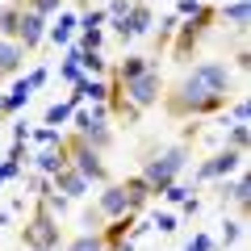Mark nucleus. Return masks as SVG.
<instances>
[{
  "instance_id": "nucleus-1",
  "label": "nucleus",
  "mask_w": 251,
  "mask_h": 251,
  "mask_svg": "<svg viewBox=\"0 0 251 251\" xmlns=\"http://www.w3.org/2000/svg\"><path fill=\"white\" fill-rule=\"evenodd\" d=\"M234 100V75L226 63L205 59L193 63L176 84H163L159 109L172 122H197V117H214Z\"/></svg>"
},
{
  "instance_id": "nucleus-2",
  "label": "nucleus",
  "mask_w": 251,
  "mask_h": 251,
  "mask_svg": "<svg viewBox=\"0 0 251 251\" xmlns=\"http://www.w3.org/2000/svg\"><path fill=\"white\" fill-rule=\"evenodd\" d=\"M214 21H218V4H205V0H201L188 17L176 21V34H172L168 54H172L176 63H193V54H197V46L205 42V34H209V25H214Z\"/></svg>"
},
{
  "instance_id": "nucleus-3",
  "label": "nucleus",
  "mask_w": 251,
  "mask_h": 251,
  "mask_svg": "<svg viewBox=\"0 0 251 251\" xmlns=\"http://www.w3.org/2000/svg\"><path fill=\"white\" fill-rule=\"evenodd\" d=\"M188 155H193V147H188V143H172V147H163L159 155L143 159V172H138V176L147 180L151 197H159V193H163L168 184H176V180H180V172H184Z\"/></svg>"
},
{
  "instance_id": "nucleus-4",
  "label": "nucleus",
  "mask_w": 251,
  "mask_h": 251,
  "mask_svg": "<svg viewBox=\"0 0 251 251\" xmlns=\"http://www.w3.org/2000/svg\"><path fill=\"white\" fill-rule=\"evenodd\" d=\"M59 243H63L59 218H54L42 201H34V214H29V222L21 226V247H29V251H59Z\"/></svg>"
},
{
  "instance_id": "nucleus-5",
  "label": "nucleus",
  "mask_w": 251,
  "mask_h": 251,
  "mask_svg": "<svg viewBox=\"0 0 251 251\" xmlns=\"http://www.w3.org/2000/svg\"><path fill=\"white\" fill-rule=\"evenodd\" d=\"M63 147H67V163H72L88 184H109V163H105V155H100L97 147H88L75 130L63 134Z\"/></svg>"
},
{
  "instance_id": "nucleus-6",
  "label": "nucleus",
  "mask_w": 251,
  "mask_h": 251,
  "mask_svg": "<svg viewBox=\"0 0 251 251\" xmlns=\"http://www.w3.org/2000/svg\"><path fill=\"white\" fill-rule=\"evenodd\" d=\"M122 88H126V100L138 109V113H147V109H155L159 105V97H163V75H159V67H147V72H138L134 80H122Z\"/></svg>"
},
{
  "instance_id": "nucleus-7",
  "label": "nucleus",
  "mask_w": 251,
  "mask_h": 251,
  "mask_svg": "<svg viewBox=\"0 0 251 251\" xmlns=\"http://www.w3.org/2000/svg\"><path fill=\"white\" fill-rule=\"evenodd\" d=\"M72 130L84 138L88 147H97L100 155L113 151V130H109V122H97V117H88V109H72Z\"/></svg>"
},
{
  "instance_id": "nucleus-8",
  "label": "nucleus",
  "mask_w": 251,
  "mask_h": 251,
  "mask_svg": "<svg viewBox=\"0 0 251 251\" xmlns=\"http://www.w3.org/2000/svg\"><path fill=\"white\" fill-rule=\"evenodd\" d=\"M151 25H155V13H151V4H147V0H130L126 17H122V21H113V34L122 38V42H134V38L151 34Z\"/></svg>"
},
{
  "instance_id": "nucleus-9",
  "label": "nucleus",
  "mask_w": 251,
  "mask_h": 251,
  "mask_svg": "<svg viewBox=\"0 0 251 251\" xmlns=\"http://www.w3.org/2000/svg\"><path fill=\"white\" fill-rule=\"evenodd\" d=\"M243 159H247L243 151H230V147H222L218 155H209V159L197 168V180H230L234 172H243Z\"/></svg>"
},
{
  "instance_id": "nucleus-10",
  "label": "nucleus",
  "mask_w": 251,
  "mask_h": 251,
  "mask_svg": "<svg viewBox=\"0 0 251 251\" xmlns=\"http://www.w3.org/2000/svg\"><path fill=\"white\" fill-rule=\"evenodd\" d=\"M46 180H50V188H54V193H63L67 201H84V197H88V188H92L88 180H84L80 172L72 168V163H63V168H54V172H50Z\"/></svg>"
},
{
  "instance_id": "nucleus-11",
  "label": "nucleus",
  "mask_w": 251,
  "mask_h": 251,
  "mask_svg": "<svg viewBox=\"0 0 251 251\" xmlns=\"http://www.w3.org/2000/svg\"><path fill=\"white\" fill-rule=\"evenodd\" d=\"M17 42H21V50H25V54H34L38 46L46 42V17H38V13L21 9V21H17Z\"/></svg>"
},
{
  "instance_id": "nucleus-12",
  "label": "nucleus",
  "mask_w": 251,
  "mask_h": 251,
  "mask_svg": "<svg viewBox=\"0 0 251 251\" xmlns=\"http://www.w3.org/2000/svg\"><path fill=\"white\" fill-rule=\"evenodd\" d=\"M97 209H100L105 218H122V214H130V205H126V188H122V180H109V184H100Z\"/></svg>"
},
{
  "instance_id": "nucleus-13",
  "label": "nucleus",
  "mask_w": 251,
  "mask_h": 251,
  "mask_svg": "<svg viewBox=\"0 0 251 251\" xmlns=\"http://www.w3.org/2000/svg\"><path fill=\"white\" fill-rule=\"evenodd\" d=\"M122 188H126V205H130V214H143L147 205H151V188H147V180L138 176H126L122 180Z\"/></svg>"
},
{
  "instance_id": "nucleus-14",
  "label": "nucleus",
  "mask_w": 251,
  "mask_h": 251,
  "mask_svg": "<svg viewBox=\"0 0 251 251\" xmlns=\"http://www.w3.org/2000/svg\"><path fill=\"white\" fill-rule=\"evenodd\" d=\"M21 67H25V50H21V42H13V38H0V72L9 75V80H17Z\"/></svg>"
},
{
  "instance_id": "nucleus-15",
  "label": "nucleus",
  "mask_w": 251,
  "mask_h": 251,
  "mask_svg": "<svg viewBox=\"0 0 251 251\" xmlns=\"http://www.w3.org/2000/svg\"><path fill=\"white\" fill-rule=\"evenodd\" d=\"M218 21H226V25H230L234 34H247L251 4H247V0H230V4H222V9H218Z\"/></svg>"
},
{
  "instance_id": "nucleus-16",
  "label": "nucleus",
  "mask_w": 251,
  "mask_h": 251,
  "mask_svg": "<svg viewBox=\"0 0 251 251\" xmlns=\"http://www.w3.org/2000/svg\"><path fill=\"white\" fill-rule=\"evenodd\" d=\"M54 17H59V25H46V38H50L54 46H67L75 38V29H80V17H75V13H54Z\"/></svg>"
},
{
  "instance_id": "nucleus-17",
  "label": "nucleus",
  "mask_w": 251,
  "mask_h": 251,
  "mask_svg": "<svg viewBox=\"0 0 251 251\" xmlns=\"http://www.w3.org/2000/svg\"><path fill=\"white\" fill-rule=\"evenodd\" d=\"M63 163H67V147H63V138H59V143H50V147H42V151H38L34 168H38V176H50V172L63 168Z\"/></svg>"
},
{
  "instance_id": "nucleus-18",
  "label": "nucleus",
  "mask_w": 251,
  "mask_h": 251,
  "mask_svg": "<svg viewBox=\"0 0 251 251\" xmlns=\"http://www.w3.org/2000/svg\"><path fill=\"white\" fill-rule=\"evenodd\" d=\"M29 97H34L29 80H17V84H13V92H9V97H0V113H4V117H13V113H17V109L25 105Z\"/></svg>"
},
{
  "instance_id": "nucleus-19",
  "label": "nucleus",
  "mask_w": 251,
  "mask_h": 251,
  "mask_svg": "<svg viewBox=\"0 0 251 251\" xmlns=\"http://www.w3.org/2000/svg\"><path fill=\"white\" fill-rule=\"evenodd\" d=\"M147 67H151V59H147V54H126L122 63H113V72H109V75H117V80H134V75L147 72Z\"/></svg>"
},
{
  "instance_id": "nucleus-20",
  "label": "nucleus",
  "mask_w": 251,
  "mask_h": 251,
  "mask_svg": "<svg viewBox=\"0 0 251 251\" xmlns=\"http://www.w3.org/2000/svg\"><path fill=\"white\" fill-rule=\"evenodd\" d=\"M9 4H17V9H29V13H38V17H46V21H50L54 13L67 9V0H9Z\"/></svg>"
},
{
  "instance_id": "nucleus-21",
  "label": "nucleus",
  "mask_w": 251,
  "mask_h": 251,
  "mask_svg": "<svg viewBox=\"0 0 251 251\" xmlns=\"http://www.w3.org/2000/svg\"><path fill=\"white\" fill-rule=\"evenodd\" d=\"M17 21H21V9L4 0V4H0V38H13V42H17Z\"/></svg>"
},
{
  "instance_id": "nucleus-22",
  "label": "nucleus",
  "mask_w": 251,
  "mask_h": 251,
  "mask_svg": "<svg viewBox=\"0 0 251 251\" xmlns=\"http://www.w3.org/2000/svg\"><path fill=\"white\" fill-rule=\"evenodd\" d=\"M63 251H105V239H100V230H84V234H75Z\"/></svg>"
},
{
  "instance_id": "nucleus-23",
  "label": "nucleus",
  "mask_w": 251,
  "mask_h": 251,
  "mask_svg": "<svg viewBox=\"0 0 251 251\" xmlns=\"http://www.w3.org/2000/svg\"><path fill=\"white\" fill-rule=\"evenodd\" d=\"M247 138H251L247 126H230V134H226V147H230V151H243V155H247Z\"/></svg>"
},
{
  "instance_id": "nucleus-24",
  "label": "nucleus",
  "mask_w": 251,
  "mask_h": 251,
  "mask_svg": "<svg viewBox=\"0 0 251 251\" xmlns=\"http://www.w3.org/2000/svg\"><path fill=\"white\" fill-rule=\"evenodd\" d=\"M59 75H63V80H67V84L84 80V72H80V63H75V50H72V54H67V59L59 63Z\"/></svg>"
},
{
  "instance_id": "nucleus-25",
  "label": "nucleus",
  "mask_w": 251,
  "mask_h": 251,
  "mask_svg": "<svg viewBox=\"0 0 251 251\" xmlns=\"http://www.w3.org/2000/svg\"><path fill=\"white\" fill-rule=\"evenodd\" d=\"M80 34V50H100V42H105V29H75Z\"/></svg>"
},
{
  "instance_id": "nucleus-26",
  "label": "nucleus",
  "mask_w": 251,
  "mask_h": 251,
  "mask_svg": "<svg viewBox=\"0 0 251 251\" xmlns=\"http://www.w3.org/2000/svg\"><path fill=\"white\" fill-rule=\"evenodd\" d=\"M84 226H88V230H105V222H109V218L105 214H100V209H97V201H92V205H84Z\"/></svg>"
},
{
  "instance_id": "nucleus-27",
  "label": "nucleus",
  "mask_w": 251,
  "mask_h": 251,
  "mask_svg": "<svg viewBox=\"0 0 251 251\" xmlns=\"http://www.w3.org/2000/svg\"><path fill=\"white\" fill-rule=\"evenodd\" d=\"M226 109H230L234 126H247V117H251V105H247V97H234V100H230Z\"/></svg>"
},
{
  "instance_id": "nucleus-28",
  "label": "nucleus",
  "mask_w": 251,
  "mask_h": 251,
  "mask_svg": "<svg viewBox=\"0 0 251 251\" xmlns=\"http://www.w3.org/2000/svg\"><path fill=\"white\" fill-rule=\"evenodd\" d=\"M67 117H72V105H67V100H63V105H50V109H46V126H63Z\"/></svg>"
},
{
  "instance_id": "nucleus-29",
  "label": "nucleus",
  "mask_w": 251,
  "mask_h": 251,
  "mask_svg": "<svg viewBox=\"0 0 251 251\" xmlns=\"http://www.w3.org/2000/svg\"><path fill=\"white\" fill-rule=\"evenodd\" d=\"M239 234H243V222H222V243H226V247H230Z\"/></svg>"
},
{
  "instance_id": "nucleus-30",
  "label": "nucleus",
  "mask_w": 251,
  "mask_h": 251,
  "mask_svg": "<svg viewBox=\"0 0 251 251\" xmlns=\"http://www.w3.org/2000/svg\"><path fill=\"white\" fill-rule=\"evenodd\" d=\"M25 80H29V88H42V84L50 80V72H46V67H34V72H29Z\"/></svg>"
},
{
  "instance_id": "nucleus-31",
  "label": "nucleus",
  "mask_w": 251,
  "mask_h": 251,
  "mask_svg": "<svg viewBox=\"0 0 251 251\" xmlns=\"http://www.w3.org/2000/svg\"><path fill=\"white\" fill-rule=\"evenodd\" d=\"M188 251H214V239L209 234H197V239L188 243Z\"/></svg>"
},
{
  "instance_id": "nucleus-32",
  "label": "nucleus",
  "mask_w": 251,
  "mask_h": 251,
  "mask_svg": "<svg viewBox=\"0 0 251 251\" xmlns=\"http://www.w3.org/2000/svg\"><path fill=\"white\" fill-rule=\"evenodd\" d=\"M234 67H239V72H247V67H251V54H247V46H239V50H234Z\"/></svg>"
},
{
  "instance_id": "nucleus-33",
  "label": "nucleus",
  "mask_w": 251,
  "mask_h": 251,
  "mask_svg": "<svg viewBox=\"0 0 251 251\" xmlns=\"http://www.w3.org/2000/svg\"><path fill=\"white\" fill-rule=\"evenodd\" d=\"M159 230H163V234L176 230V218H172V214H159Z\"/></svg>"
},
{
  "instance_id": "nucleus-34",
  "label": "nucleus",
  "mask_w": 251,
  "mask_h": 251,
  "mask_svg": "<svg viewBox=\"0 0 251 251\" xmlns=\"http://www.w3.org/2000/svg\"><path fill=\"white\" fill-rule=\"evenodd\" d=\"M4 222H9V214H4V209H0V226H4Z\"/></svg>"
},
{
  "instance_id": "nucleus-35",
  "label": "nucleus",
  "mask_w": 251,
  "mask_h": 251,
  "mask_svg": "<svg viewBox=\"0 0 251 251\" xmlns=\"http://www.w3.org/2000/svg\"><path fill=\"white\" fill-rule=\"evenodd\" d=\"M4 84H9V75H4V72H0V88H4Z\"/></svg>"
},
{
  "instance_id": "nucleus-36",
  "label": "nucleus",
  "mask_w": 251,
  "mask_h": 251,
  "mask_svg": "<svg viewBox=\"0 0 251 251\" xmlns=\"http://www.w3.org/2000/svg\"><path fill=\"white\" fill-rule=\"evenodd\" d=\"M4 122H9V117H4V113H0V126H4Z\"/></svg>"
}]
</instances>
